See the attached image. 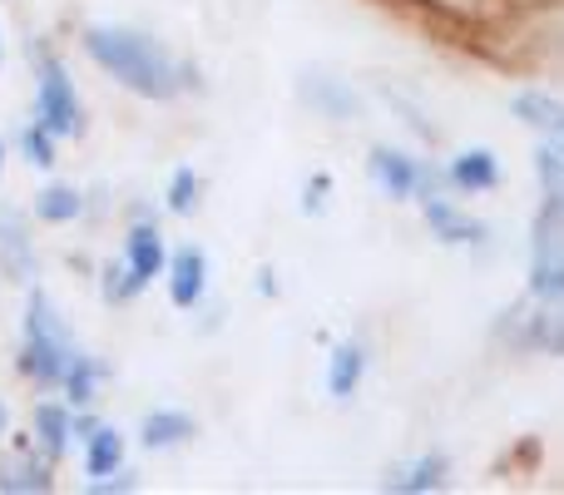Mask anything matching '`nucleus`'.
Listing matches in <instances>:
<instances>
[{
	"label": "nucleus",
	"mask_w": 564,
	"mask_h": 495,
	"mask_svg": "<svg viewBox=\"0 0 564 495\" xmlns=\"http://www.w3.org/2000/svg\"><path fill=\"white\" fill-rule=\"evenodd\" d=\"M6 427H10V411H6V401H0V437H6Z\"/></svg>",
	"instance_id": "22"
},
{
	"label": "nucleus",
	"mask_w": 564,
	"mask_h": 495,
	"mask_svg": "<svg viewBox=\"0 0 564 495\" xmlns=\"http://www.w3.org/2000/svg\"><path fill=\"white\" fill-rule=\"evenodd\" d=\"M35 125H45L55 139H75L85 129V105L75 95V79L59 60L40 65V89H35Z\"/></svg>",
	"instance_id": "3"
},
{
	"label": "nucleus",
	"mask_w": 564,
	"mask_h": 495,
	"mask_svg": "<svg viewBox=\"0 0 564 495\" xmlns=\"http://www.w3.org/2000/svg\"><path fill=\"white\" fill-rule=\"evenodd\" d=\"M367 169L391 198H421V204H426L441 184V174L426 159H411V154H401V149H371Z\"/></svg>",
	"instance_id": "4"
},
{
	"label": "nucleus",
	"mask_w": 564,
	"mask_h": 495,
	"mask_svg": "<svg viewBox=\"0 0 564 495\" xmlns=\"http://www.w3.org/2000/svg\"><path fill=\"white\" fill-rule=\"evenodd\" d=\"M322 194H327V179H312V184H307V204H302V208H307V214H317V208H322Z\"/></svg>",
	"instance_id": "21"
},
{
	"label": "nucleus",
	"mask_w": 564,
	"mask_h": 495,
	"mask_svg": "<svg viewBox=\"0 0 564 495\" xmlns=\"http://www.w3.org/2000/svg\"><path fill=\"white\" fill-rule=\"evenodd\" d=\"M441 481H446V456H421V461H411L397 481H391V491L426 495V491H441Z\"/></svg>",
	"instance_id": "16"
},
{
	"label": "nucleus",
	"mask_w": 564,
	"mask_h": 495,
	"mask_svg": "<svg viewBox=\"0 0 564 495\" xmlns=\"http://www.w3.org/2000/svg\"><path fill=\"white\" fill-rule=\"evenodd\" d=\"M208 288V258L204 248H178L169 258V302L174 308H194Z\"/></svg>",
	"instance_id": "6"
},
{
	"label": "nucleus",
	"mask_w": 564,
	"mask_h": 495,
	"mask_svg": "<svg viewBox=\"0 0 564 495\" xmlns=\"http://www.w3.org/2000/svg\"><path fill=\"white\" fill-rule=\"evenodd\" d=\"M188 437H194V417H188V411H174V407L149 411L144 427H139V441H144L149 451H169Z\"/></svg>",
	"instance_id": "11"
},
{
	"label": "nucleus",
	"mask_w": 564,
	"mask_h": 495,
	"mask_svg": "<svg viewBox=\"0 0 564 495\" xmlns=\"http://www.w3.org/2000/svg\"><path fill=\"white\" fill-rule=\"evenodd\" d=\"M0 169H6V144H0Z\"/></svg>",
	"instance_id": "23"
},
{
	"label": "nucleus",
	"mask_w": 564,
	"mask_h": 495,
	"mask_svg": "<svg viewBox=\"0 0 564 495\" xmlns=\"http://www.w3.org/2000/svg\"><path fill=\"white\" fill-rule=\"evenodd\" d=\"M0 60H6V45H0Z\"/></svg>",
	"instance_id": "24"
},
{
	"label": "nucleus",
	"mask_w": 564,
	"mask_h": 495,
	"mask_svg": "<svg viewBox=\"0 0 564 495\" xmlns=\"http://www.w3.org/2000/svg\"><path fill=\"white\" fill-rule=\"evenodd\" d=\"M79 208H85V198L69 184H50V189H40V198H35V214L45 218V224H69V218H79Z\"/></svg>",
	"instance_id": "17"
},
{
	"label": "nucleus",
	"mask_w": 564,
	"mask_h": 495,
	"mask_svg": "<svg viewBox=\"0 0 564 495\" xmlns=\"http://www.w3.org/2000/svg\"><path fill=\"white\" fill-rule=\"evenodd\" d=\"M421 208H426V224H431V234H436L441 244H480V238H486V224L470 218V214H460L451 198L431 194Z\"/></svg>",
	"instance_id": "8"
},
{
	"label": "nucleus",
	"mask_w": 564,
	"mask_h": 495,
	"mask_svg": "<svg viewBox=\"0 0 564 495\" xmlns=\"http://www.w3.org/2000/svg\"><path fill=\"white\" fill-rule=\"evenodd\" d=\"M59 391H65L69 407H89L95 391H99V362L85 357V352H75L69 367H65V377H59Z\"/></svg>",
	"instance_id": "14"
},
{
	"label": "nucleus",
	"mask_w": 564,
	"mask_h": 495,
	"mask_svg": "<svg viewBox=\"0 0 564 495\" xmlns=\"http://www.w3.org/2000/svg\"><path fill=\"white\" fill-rule=\"evenodd\" d=\"M446 179L456 189H466V194H486V189L500 184V159L490 154V149H466V154L451 159Z\"/></svg>",
	"instance_id": "9"
},
{
	"label": "nucleus",
	"mask_w": 564,
	"mask_h": 495,
	"mask_svg": "<svg viewBox=\"0 0 564 495\" xmlns=\"http://www.w3.org/2000/svg\"><path fill=\"white\" fill-rule=\"evenodd\" d=\"M85 50L109 79H119L124 89H134V95H144V99H174L178 89H184V75H178L174 55H169L159 40L139 35V30L89 25Z\"/></svg>",
	"instance_id": "1"
},
{
	"label": "nucleus",
	"mask_w": 564,
	"mask_h": 495,
	"mask_svg": "<svg viewBox=\"0 0 564 495\" xmlns=\"http://www.w3.org/2000/svg\"><path fill=\"white\" fill-rule=\"evenodd\" d=\"M55 144H59V139L50 134L45 125H25V129H20V154H25L35 169H50V164H55Z\"/></svg>",
	"instance_id": "18"
},
{
	"label": "nucleus",
	"mask_w": 564,
	"mask_h": 495,
	"mask_svg": "<svg viewBox=\"0 0 564 495\" xmlns=\"http://www.w3.org/2000/svg\"><path fill=\"white\" fill-rule=\"evenodd\" d=\"M516 119L520 125H530L540 139H550V144L564 149V99L545 95V89H525V95H516Z\"/></svg>",
	"instance_id": "7"
},
{
	"label": "nucleus",
	"mask_w": 564,
	"mask_h": 495,
	"mask_svg": "<svg viewBox=\"0 0 564 495\" xmlns=\"http://www.w3.org/2000/svg\"><path fill=\"white\" fill-rule=\"evenodd\" d=\"M69 357H75V342H69L65 322L59 312L50 308L45 292H30V308H25V347H20V372L40 387H59L65 377Z\"/></svg>",
	"instance_id": "2"
},
{
	"label": "nucleus",
	"mask_w": 564,
	"mask_h": 495,
	"mask_svg": "<svg viewBox=\"0 0 564 495\" xmlns=\"http://www.w3.org/2000/svg\"><path fill=\"white\" fill-rule=\"evenodd\" d=\"M85 471H89V476L124 471V437H119L115 427H95L85 437Z\"/></svg>",
	"instance_id": "13"
},
{
	"label": "nucleus",
	"mask_w": 564,
	"mask_h": 495,
	"mask_svg": "<svg viewBox=\"0 0 564 495\" xmlns=\"http://www.w3.org/2000/svg\"><path fill=\"white\" fill-rule=\"evenodd\" d=\"M124 268H129V282H134L139 292L149 288V282L159 278V272L169 268V252H164V238L154 234V228H129L124 238Z\"/></svg>",
	"instance_id": "5"
},
{
	"label": "nucleus",
	"mask_w": 564,
	"mask_h": 495,
	"mask_svg": "<svg viewBox=\"0 0 564 495\" xmlns=\"http://www.w3.org/2000/svg\"><path fill=\"white\" fill-rule=\"evenodd\" d=\"M169 208L174 214H194L198 208V174L194 169H174V179H169Z\"/></svg>",
	"instance_id": "19"
},
{
	"label": "nucleus",
	"mask_w": 564,
	"mask_h": 495,
	"mask_svg": "<svg viewBox=\"0 0 564 495\" xmlns=\"http://www.w3.org/2000/svg\"><path fill=\"white\" fill-rule=\"evenodd\" d=\"M361 377H367V352H361V342H341L337 352H332V367H327V391L337 401L357 397Z\"/></svg>",
	"instance_id": "12"
},
{
	"label": "nucleus",
	"mask_w": 564,
	"mask_h": 495,
	"mask_svg": "<svg viewBox=\"0 0 564 495\" xmlns=\"http://www.w3.org/2000/svg\"><path fill=\"white\" fill-rule=\"evenodd\" d=\"M35 437L45 456H65L69 441H75V417H69V401H40L35 407Z\"/></svg>",
	"instance_id": "10"
},
{
	"label": "nucleus",
	"mask_w": 564,
	"mask_h": 495,
	"mask_svg": "<svg viewBox=\"0 0 564 495\" xmlns=\"http://www.w3.org/2000/svg\"><path fill=\"white\" fill-rule=\"evenodd\" d=\"M89 491H95V495H115V491H139V476H119V471H109V476H95V481H89Z\"/></svg>",
	"instance_id": "20"
},
{
	"label": "nucleus",
	"mask_w": 564,
	"mask_h": 495,
	"mask_svg": "<svg viewBox=\"0 0 564 495\" xmlns=\"http://www.w3.org/2000/svg\"><path fill=\"white\" fill-rule=\"evenodd\" d=\"M0 491L6 495H30V491H50V466L45 461H25V456H10L0 461Z\"/></svg>",
	"instance_id": "15"
}]
</instances>
